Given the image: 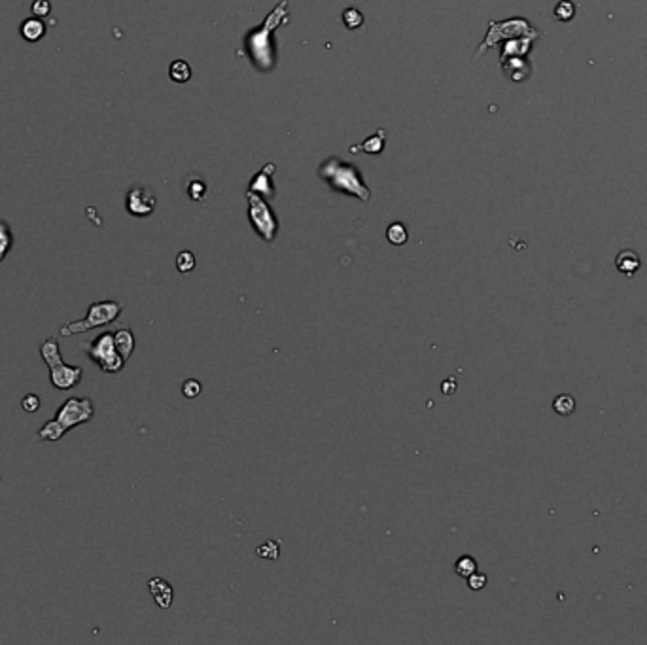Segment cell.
Returning <instances> with one entry per match:
<instances>
[{"mask_svg":"<svg viewBox=\"0 0 647 645\" xmlns=\"http://www.w3.org/2000/svg\"><path fill=\"white\" fill-rule=\"evenodd\" d=\"M95 416V405L91 398H68L61 405L51 420L44 424L34 435V441H59L68 430L87 424Z\"/></svg>","mask_w":647,"mask_h":645,"instance_id":"cell-1","label":"cell"},{"mask_svg":"<svg viewBox=\"0 0 647 645\" xmlns=\"http://www.w3.org/2000/svg\"><path fill=\"white\" fill-rule=\"evenodd\" d=\"M40 356H42L44 362L48 363L49 382L57 390L67 392L70 388H76L84 379V369L80 365L65 363L63 354H61V346L55 337L44 339L42 344H40Z\"/></svg>","mask_w":647,"mask_h":645,"instance_id":"cell-2","label":"cell"},{"mask_svg":"<svg viewBox=\"0 0 647 645\" xmlns=\"http://www.w3.org/2000/svg\"><path fill=\"white\" fill-rule=\"evenodd\" d=\"M286 18H288V0H282L279 6L267 15L263 27L246 38L250 55H252V59H254V63L261 70H269L275 65L272 46L269 42L271 40V30L277 29L280 23H284Z\"/></svg>","mask_w":647,"mask_h":645,"instance_id":"cell-3","label":"cell"},{"mask_svg":"<svg viewBox=\"0 0 647 645\" xmlns=\"http://www.w3.org/2000/svg\"><path fill=\"white\" fill-rule=\"evenodd\" d=\"M121 311H123V303L114 301V299H106V301H95L87 307V314L82 320L76 322H68L59 330L61 337H73L80 333H87L95 327L110 326L112 322L120 318Z\"/></svg>","mask_w":647,"mask_h":645,"instance_id":"cell-4","label":"cell"},{"mask_svg":"<svg viewBox=\"0 0 647 645\" xmlns=\"http://www.w3.org/2000/svg\"><path fill=\"white\" fill-rule=\"evenodd\" d=\"M320 176L332 184L335 192L348 193V195H354L362 201H369V197H371V192L365 187L356 167L345 165L335 157H329L326 163L322 165Z\"/></svg>","mask_w":647,"mask_h":645,"instance_id":"cell-5","label":"cell"},{"mask_svg":"<svg viewBox=\"0 0 647 645\" xmlns=\"http://www.w3.org/2000/svg\"><path fill=\"white\" fill-rule=\"evenodd\" d=\"M85 354L103 373H120L125 365V360L121 358V354L115 349L114 332H104L97 335L85 346Z\"/></svg>","mask_w":647,"mask_h":645,"instance_id":"cell-6","label":"cell"},{"mask_svg":"<svg viewBox=\"0 0 647 645\" xmlns=\"http://www.w3.org/2000/svg\"><path fill=\"white\" fill-rule=\"evenodd\" d=\"M246 199H249L250 222L254 225V230L258 231V235L263 241L272 242L275 237H277V231H279V220L272 214L271 206L267 205L258 193L249 192L246 193Z\"/></svg>","mask_w":647,"mask_h":645,"instance_id":"cell-7","label":"cell"},{"mask_svg":"<svg viewBox=\"0 0 647 645\" xmlns=\"http://www.w3.org/2000/svg\"><path fill=\"white\" fill-rule=\"evenodd\" d=\"M125 208L131 216L146 218L156 211V193L151 187L134 186L125 195Z\"/></svg>","mask_w":647,"mask_h":645,"instance_id":"cell-8","label":"cell"},{"mask_svg":"<svg viewBox=\"0 0 647 645\" xmlns=\"http://www.w3.org/2000/svg\"><path fill=\"white\" fill-rule=\"evenodd\" d=\"M522 30H528V23L527 21H522V19H511V21H505V23H490L489 29V37L481 44V49H479V54H484L489 46H494V44L503 37H519L522 35Z\"/></svg>","mask_w":647,"mask_h":645,"instance_id":"cell-9","label":"cell"},{"mask_svg":"<svg viewBox=\"0 0 647 645\" xmlns=\"http://www.w3.org/2000/svg\"><path fill=\"white\" fill-rule=\"evenodd\" d=\"M148 589H150V594L153 596V600H156V603H158L159 608H170L172 598H175V591H172V587L169 585V581H165V579L161 577H153L148 581Z\"/></svg>","mask_w":647,"mask_h":645,"instance_id":"cell-10","label":"cell"},{"mask_svg":"<svg viewBox=\"0 0 647 645\" xmlns=\"http://www.w3.org/2000/svg\"><path fill=\"white\" fill-rule=\"evenodd\" d=\"M272 173H275V165H265V167L252 178V182H250V192L258 193V195H263L267 199H272V197H275V186L271 184Z\"/></svg>","mask_w":647,"mask_h":645,"instance_id":"cell-11","label":"cell"},{"mask_svg":"<svg viewBox=\"0 0 647 645\" xmlns=\"http://www.w3.org/2000/svg\"><path fill=\"white\" fill-rule=\"evenodd\" d=\"M46 23H44V19L40 18H27L23 23L19 25V35L23 38L25 42L30 44H37L40 42L44 37H46Z\"/></svg>","mask_w":647,"mask_h":645,"instance_id":"cell-12","label":"cell"},{"mask_svg":"<svg viewBox=\"0 0 647 645\" xmlns=\"http://www.w3.org/2000/svg\"><path fill=\"white\" fill-rule=\"evenodd\" d=\"M615 265H617V271L623 273L624 277H634L636 273L640 271L641 260L634 250H623L615 258Z\"/></svg>","mask_w":647,"mask_h":645,"instance_id":"cell-13","label":"cell"},{"mask_svg":"<svg viewBox=\"0 0 647 645\" xmlns=\"http://www.w3.org/2000/svg\"><path fill=\"white\" fill-rule=\"evenodd\" d=\"M114 343H115V349H118V352L121 354V358L127 362L129 358L133 356L134 346H137V341H134L133 332H131L129 327H120V330H115Z\"/></svg>","mask_w":647,"mask_h":645,"instance_id":"cell-14","label":"cell"},{"mask_svg":"<svg viewBox=\"0 0 647 645\" xmlns=\"http://www.w3.org/2000/svg\"><path fill=\"white\" fill-rule=\"evenodd\" d=\"M384 137H387V133H384L382 129H379V131H377V134H373V137H369V139L365 140L363 144L352 146L351 151H352V154H356L358 150H363L365 154L377 156V154H381L382 148H384Z\"/></svg>","mask_w":647,"mask_h":645,"instance_id":"cell-15","label":"cell"},{"mask_svg":"<svg viewBox=\"0 0 647 645\" xmlns=\"http://www.w3.org/2000/svg\"><path fill=\"white\" fill-rule=\"evenodd\" d=\"M13 246V231L6 220H0V263L6 260Z\"/></svg>","mask_w":647,"mask_h":645,"instance_id":"cell-16","label":"cell"},{"mask_svg":"<svg viewBox=\"0 0 647 645\" xmlns=\"http://www.w3.org/2000/svg\"><path fill=\"white\" fill-rule=\"evenodd\" d=\"M387 239H388V242H390V244H394V246H401V244H406L407 239H409V235H407L406 225H403V223H399V222L390 223V225H388V230H387Z\"/></svg>","mask_w":647,"mask_h":645,"instance_id":"cell-17","label":"cell"},{"mask_svg":"<svg viewBox=\"0 0 647 645\" xmlns=\"http://www.w3.org/2000/svg\"><path fill=\"white\" fill-rule=\"evenodd\" d=\"M169 76L170 80H175L178 84H184V82H188L191 78V68L186 61H175L169 68Z\"/></svg>","mask_w":647,"mask_h":645,"instance_id":"cell-18","label":"cell"},{"mask_svg":"<svg viewBox=\"0 0 647 645\" xmlns=\"http://www.w3.org/2000/svg\"><path fill=\"white\" fill-rule=\"evenodd\" d=\"M553 409L560 416H570L575 411V399L570 394H560L553 401Z\"/></svg>","mask_w":647,"mask_h":645,"instance_id":"cell-19","label":"cell"},{"mask_svg":"<svg viewBox=\"0 0 647 645\" xmlns=\"http://www.w3.org/2000/svg\"><path fill=\"white\" fill-rule=\"evenodd\" d=\"M454 570H456V573H458L460 577L467 579L473 572H477V562H475V558H472L470 555H464V556H460L458 561H456V564H454Z\"/></svg>","mask_w":647,"mask_h":645,"instance_id":"cell-20","label":"cell"},{"mask_svg":"<svg viewBox=\"0 0 647 645\" xmlns=\"http://www.w3.org/2000/svg\"><path fill=\"white\" fill-rule=\"evenodd\" d=\"M343 23L346 25V29H351V30L362 29V25H363L362 12L356 10V8H348V10L343 12Z\"/></svg>","mask_w":647,"mask_h":645,"instance_id":"cell-21","label":"cell"},{"mask_svg":"<svg viewBox=\"0 0 647 645\" xmlns=\"http://www.w3.org/2000/svg\"><path fill=\"white\" fill-rule=\"evenodd\" d=\"M195 267V256L189 250H184L176 256V269L180 273H189L194 271Z\"/></svg>","mask_w":647,"mask_h":645,"instance_id":"cell-22","label":"cell"},{"mask_svg":"<svg viewBox=\"0 0 647 645\" xmlns=\"http://www.w3.org/2000/svg\"><path fill=\"white\" fill-rule=\"evenodd\" d=\"M258 555L263 556V558H271V561H277L280 555V543H277L275 539H269L267 543L260 545L258 547Z\"/></svg>","mask_w":647,"mask_h":645,"instance_id":"cell-23","label":"cell"},{"mask_svg":"<svg viewBox=\"0 0 647 645\" xmlns=\"http://www.w3.org/2000/svg\"><path fill=\"white\" fill-rule=\"evenodd\" d=\"M30 13L34 15V18H49V13H51V2L49 0H34L32 4H30Z\"/></svg>","mask_w":647,"mask_h":645,"instance_id":"cell-24","label":"cell"},{"mask_svg":"<svg viewBox=\"0 0 647 645\" xmlns=\"http://www.w3.org/2000/svg\"><path fill=\"white\" fill-rule=\"evenodd\" d=\"M40 405H42V401H40V398H38L37 394H27V396H23V399H21V409H23L25 413H29V415L37 413V411L40 409Z\"/></svg>","mask_w":647,"mask_h":645,"instance_id":"cell-25","label":"cell"},{"mask_svg":"<svg viewBox=\"0 0 647 645\" xmlns=\"http://www.w3.org/2000/svg\"><path fill=\"white\" fill-rule=\"evenodd\" d=\"M182 394H184V396H186V398H188V399L197 398V396H199V394H201V384H199V380H195V379H188V380H186V382L182 384Z\"/></svg>","mask_w":647,"mask_h":645,"instance_id":"cell-26","label":"cell"},{"mask_svg":"<svg viewBox=\"0 0 647 645\" xmlns=\"http://www.w3.org/2000/svg\"><path fill=\"white\" fill-rule=\"evenodd\" d=\"M467 585H470L472 591H481V589H484V585H486V575H484V573L473 572L472 575L467 577Z\"/></svg>","mask_w":647,"mask_h":645,"instance_id":"cell-27","label":"cell"},{"mask_svg":"<svg viewBox=\"0 0 647 645\" xmlns=\"http://www.w3.org/2000/svg\"><path fill=\"white\" fill-rule=\"evenodd\" d=\"M574 12H575L574 6L570 4L568 0H564L563 4H558L557 10H555V13H557V18L563 19V21H568V19L574 18Z\"/></svg>","mask_w":647,"mask_h":645,"instance_id":"cell-28","label":"cell"},{"mask_svg":"<svg viewBox=\"0 0 647 645\" xmlns=\"http://www.w3.org/2000/svg\"><path fill=\"white\" fill-rule=\"evenodd\" d=\"M188 193L194 201H203V197H205V184L203 182H191V184H188Z\"/></svg>","mask_w":647,"mask_h":645,"instance_id":"cell-29","label":"cell"},{"mask_svg":"<svg viewBox=\"0 0 647 645\" xmlns=\"http://www.w3.org/2000/svg\"><path fill=\"white\" fill-rule=\"evenodd\" d=\"M454 390H456V382L453 379L443 382V394H454Z\"/></svg>","mask_w":647,"mask_h":645,"instance_id":"cell-30","label":"cell"}]
</instances>
